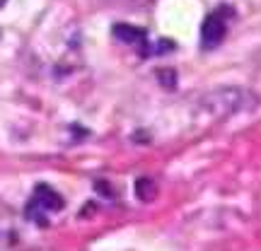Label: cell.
Masks as SVG:
<instances>
[{"label":"cell","instance_id":"1","mask_svg":"<svg viewBox=\"0 0 261 251\" xmlns=\"http://www.w3.org/2000/svg\"><path fill=\"white\" fill-rule=\"evenodd\" d=\"M230 17H232V10L227 8V5L213 10V12L203 19V27H201V46L203 48L220 46V41H223L225 34H227Z\"/></svg>","mask_w":261,"mask_h":251},{"label":"cell","instance_id":"2","mask_svg":"<svg viewBox=\"0 0 261 251\" xmlns=\"http://www.w3.org/2000/svg\"><path fill=\"white\" fill-rule=\"evenodd\" d=\"M61 208H63V198L51 186L41 184V186H37V191H34V196H32V201H29V205H27V217L34 220V222L44 225L46 222V215L56 213Z\"/></svg>","mask_w":261,"mask_h":251},{"label":"cell","instance_id":"3","mask_svg":"<svg viewBox=\"0 0 261 251\" xmlns=\"http://www.w3.org/2000/svg\"><path fill=\"white\" fill-rule=\"evenodd\" d=\"M114 37H119L123 44H145V32L128 24H116L114 27Z\"/></svg>","mask_w":261,"mask_h":251},{"label":"cell","instance_id":"4","mask_svg":"<svg viewBox=\"0 0 261 251\" xmlns=\"http://www.w3.org/2000/svg\"><path fill=\"white\" fill-rule=\"evenodd\" d=\"M10 230H12V227H10V217L0 213V237H3V234H8Z\"/></svg>","mask_w":261,"mask_h":251},{"label":"cell","instance_id":"5","mask_svg":"<svg viewBox=\"0 0 261 251\" xmlns=\"http://www.w3.org/2000/svg\"><path fill=\"white\" fill-rule=\"evenodd\" d=\"M5 3H8V0H0V8H3V5H5Z\"/></svg>","mask_w":261,"mask_h":251}]
</instances>
